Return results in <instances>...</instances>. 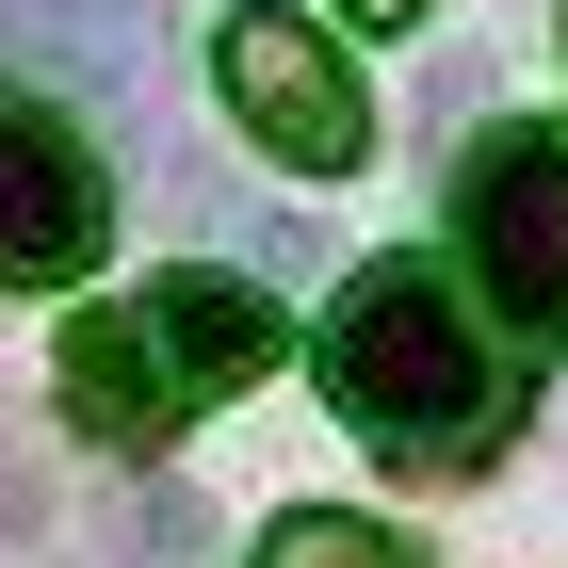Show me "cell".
I'll use <instances>...</instances> for the list:
<instances>
[{"label": "cell", "mask_w": 568, "mask_h": 568, "mask_svg": "<svg viewBox=\"0 0 568 568\" xmlns=\"http://www.w3.org/2000/svg\"><path fill=\"white\" fill-rule=\"evenodd\" d=\"M325 406H342L390 471L455 487L504 455V423H520V390H504V357H487V293L471 261H357L342 308H325Z\"/></svg>", "instance_id": "6da1fadb"}, {"label": "cell", "mask_w": 568, "mask_h": 568, "mask_svg": "<svg viewBox=\"0 0 568 568\" xmlns=\"http://www.w3.org/2000/svg\"><path fill=\"white\" fill-rule=\"evenodd\" d=\"M455 261L520 357H568V131H487L455 163Z\"/></svg>", "instance_id": "7a4b0ae2"}, {"label": "cell", "mask_w": 568, "mask_h": 568, "mask_svg": "<svg viewBox=\"0 0 568 568\" xmlns=\"http://www.w3.org/2000/svg\"><path fill=\"white\" fill-rule=\"evenodd\" d=\"M98 244H114L98 131L65 114V98L0 82V293H65V276H98Z\"/></svg>", "instance_id": "3957f363"}, {"label": "cell", "mask_w": 568, "mask_h": 568, "mask_svg": "<svg viewBox=\"0 0 568 568\" xmlns=\"http://www.w3.org/2000/svg\"><path fill=\"white\" fill-rule=\"evenodd\" d=\"M212 82H227V114H244L293 179L374 163V98L342 82V49L308 33V17H227V33H212Z\"/></svg>", "instance_id": "277c9868"}, {"label": "cell", "mask_w": 568, "mask_h": 568, "mask_svg": "<svg viewBox=\"0 0 568 568\" xmlns=\"http://www.w3.org/2000/svg\"><path fill=\"white\" fill-rule=\"evenodd\" d=\"M49 390H65V423H82V438H114V455H163V438L212 406L195 374H179V342H163V308H146V293L65 308V342H49Z\"/></svg>", "instance_id": "5b68a950"}, {"label": "cell", "mask_w": 568, "mask_h": 568, "mask_svg": "<svg viewBox=\"0 0 568 568\" xmlns=\"http://www.w3.org/2000/svg\"><path fill=\"white\" fill-rule=\"evenodd\" d=\"M146 308H163V342H179V374H195V390H212V406L244 390V374H276V342H293L261 276H146Z\"/></svg>", "instance_id": "8992f818"}, {"label": "cell", "mask_w": 568, "mask_h": 568, "mask_svg": "<svg viewBox=\"0 0 568 568\" xmlns=\"http://www.w3.org/2000/svg\"><path fill=\"white\" fill-rule=\"evenodd\" d=\"M0 49H49V65H82L98 98H163L146 0H0Z\"/></svg>", "instance_id": "52a82bcc"}, {"label": "cell", "mask_w": 568, "mask_h": 568, "mask_svg": "<svg viewBox=\"0 0 568 568\" xmlns=\"http://www.w3.org/2000/svg\"><path fill=\"white\" fill-rule=\"evenodd\" d=\"M114 568H227L212 552V504H195V487H114Z\"/></svg>", "instance_id": "ba28073f"}, {"label": "cell", "mask_w": 568, "mask_h": 568, "mask_svg": "<svg viewBox=\"0 0 568 568\" xmlns=\"http://www.w3.org/2000/svg\"><path fill=\"white\" fill-rule=\"evenodd\" d=\"M261 568H423V536H390V520H342V504H293V520L261 536Z\"/></svg>", "instance_id": "9c48e42d"}, {"label": "cell", "mask_w": 568, "mask_h": 568, "mask_svg": "<svg viewBox=\"0 0 568 568\" xmlns=\"http://www.w3.org/2000/svg\"><path fill=\"white\" fill-rule=\"evenodd\" d=\"M0 568H49V471L0 438Z\"/></svg>", "instance_id": "30bf717a"}, {"label": "cell", "mask_w": 568, "mask_h": 568, "mask_svg": "<svg viewBox=\"0 0 568 568\" xmlns=\"http://www.w3.org/2000/svg\"><path fill=\"white\" fill-rule=\"evenodd\" d=\"M342 17H357V33H423L438 0H342Z\"/></svg>", "instance_id": "8fae6325"}]
</instances>
